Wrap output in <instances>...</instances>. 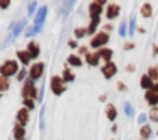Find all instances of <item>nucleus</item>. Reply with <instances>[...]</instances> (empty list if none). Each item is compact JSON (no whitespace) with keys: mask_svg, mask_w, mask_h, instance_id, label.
Wrapping results in <instances>:
<instances>
[{"mask_svg":"<svg viewBox=\"0 0 158 140\" xmlns=\"http://www.w3.org/2000/svg\"><path fill=\"white\" fill-rule=\"evenodd\" d=\"M124 111H126V115H127V116H133V115H134L133 106H131L129 102H126V104H124Z\"/></svg>","mask_w":158,"mask_h":140,"instance_id":"nucleus-29","label":"nucleus"},{"mask_svg":"<svg viewBox=\"0 0 158 140\" xmlns=\"http://www.w3.org/2000/svg\"><path fill=\"white\" fill-rule=\"evenodd\" d=\"M19 63L15 60H7L4 63L0 65V75H4V77H12V75H17L19 74Z\"/></svg>","mask_w":158,"mask_h":140,"instance_id":"nucleus-1","label":"nucleus"},{"mask_svg":"<svg viewBox=\"0 0 158 140\" xmlns=\"http://www.w3.org/2000/svg\"><path fill=\"white\" fill-rule=\"evenodd\" d=\"M150 135H151V128L148 125H144L143 128H141V137H143V138H148Z\"/></svg>","mask_w":158,"mask_h":140,"instance_id":"nucleus-24","label":"nucleus"},{"mask_svg":"<svg viewBox=\"0 0 158 140\" xmlns=\"http://www.w3.org/2000/svg\"><path fill=\"white\" fill-rule=\"evenodd\" d=\"M68 63L73 65V67H80V65H82V60H80L77 55H70V56H68Z\"/></svg>","mask_w":158,"mask_h":140,"instance_id":"nucleus-21","label":"nucleus"},{"mask_svg":"<svg viewBox=\"0 0 158 140\" xmlns=\"http://www.w3.org/2000/svg\"><path fill=\"white\" fill-rule=\"evenodd\" d=\"M24 77H26V70H24V68H21L19 74H17V79H19V80H24Z\"/></svg>","mask_w":158,"mask_h":140,"instance_id":"nucleus-33","label":"nucleus"},{"mask_svg":"<svg viewBox=\"0 0 158 140\" xmlns=\"http://www.w3.org/2000/svg\"><path fill=\"white\" fill-rule=\"evenodd\" d=\"M9 5H10V2H9V0H2V2H0V9H7Z\"/></svg>","mask_w":158,"mask_h":140,"instance_id":"nucleus-34","label":"nucleus"},{"mask_svg":"<svg viewBox=\"0 0 158 140\" xmlns=\"http://www.w3.org/2000/svg\"><path fill=\"white\" fill-rule=\"evenodd\" d=\"M78 51H80V55H85V58H87V55H89V51H87V48H85V46H82Z\"/></svg>","mask_w":158,"mask_h":140,"instance_id":"nucleus-35","label":"nucleus"},{"mask_svg":"<svg viewBox=\"0 0 158 140\" xmlns=\"http://www.w3.org/2000/svg\"><path fill=\"white\" fill-rule=\"evenodd\" d=\"M99 53H89L87 55V63L92 65V67H95V65H99Z\"/></svg>","mask_w":158,"mask_h":140,"instance_id":"nucleus-15","label":"nucleus"},{"mask_svg":"<svg viewBox=\"0 0 158 140\" xmlns=\"http://www.w3.org/2000/svg\"><path fill=\"white\" fill-rule=\"evenodd\" d=\"M9 87H10V82H9V79L4 77V75H0V92L7 91Z\"/></svg>","mask_w":158,"mask_h":140,"instance_id":"nucleus-18","label":"nucleus"},{"mask_svg":"<svg viewBox=\"0 0 158 140\" xmlns=\"http://www.w3.org/2000/svg\"><path fill=\"white\" fill-rule=\"evenodd\" d=\"M34 99H24V108L26 109H34Z\"/></svg>","mask_w":158,"mask_h":140,"instance_id":"nucleus-25","label":"nucleus"},{"mask_svg":"<svg viewBox=\"0 0 158 140\" xmlns=\"http://www.w3.org/2000/svg\"><path fill=\"white\" fill-rule=\"evenodd\" d=\"M116 116H117L116 108H114L112 104H109V106H107V118H109L110 121H114V120H116Z\"/></svg>","mask_w":158,"mask_h":140,"instance_id":"nucleus-20","label":"nucleus"},{"mask_svg":"<svg viewBox=\"0 0 158 140\" xmlns=\"http://www.w3.org/2000/svg\"><path fill=\"white\" fill-rule=\"evenodd\" d=\"M27 26V20L26 19H22V20H19L17 24H15V26H12V38H17L19 34L22 33V31H24V27Z\"/></svg>","mask_w":158,"mask_h":140,"instance_id":"nucleus-9","label":"nucleus"},{"mask_svg":"<svg viewBox=\"0 0 158 140\" xmlns=\"http://www.w3.org/2000/svg\"><path fill=\"white\" fill-rule=\"evenodd\" d=\"M17 58H19V61L24 63V65H27L29 61H31V55H29L27 50H19L17 51Z\"/></svg>","mask_w":158,"mask_h":140,"instance_id":"nucleus-12","label":"nucleus"},{"mask_svg":"<svg viewBox=\"0 0 158 140\" xmlns=\"http://www.w3.org/2000/svg\"><path fill=\"white\" fill-rule=\"evenodd\" d=\"M155 53H158V46H156V48H155Z\"/></svg>","mask_w":158,"mask_h":140,"instance_id":"nucleus-40","label":"nucleus"},{"mask_svg":"<svg viewBox=\"0 0 158 140\" xmlns=\"http://www.w3.org/2000/svg\"><path fill=\"white\" fill-rule=\"evenodd\" d=\"M146 101L150 102L151 106H156L158 104V92L156 91H153V89H150V91H146Z\"/></svg>","mask_w":158,"mask_h":140,"instance_id":"nucleus-11","label":"nucleus"},{"mask_svg":"<svg viewBox=\"0 0 158 140\" xmlns=\"http://www.w3.org/2000/svg\"><path fill=\"white\" fill-rule=\"evenodd\" d=\"M126 27H127V24H126V20H123V22H121V29H119V34H121V36H126ZM127 33H129V31H127Z\"/></svg>","mask_w":158,"mask_h":140,"instance_id":"nucleus-28","label":"nucleus"},{"mask_svg":"<svg viewBox=\"0 0 158 140\" xmlns=\"http://www.w3.org/2000/svg\"><path fill=\"white\" fill-rule=\"evenodd\" d=\"M43 72H44V63L38 61V63H34L31 67V70H29V79H31V80H38V79H41Z\"/></svg>","mask_w":158,"mask_h":140,"instance_id":"nucleus-5","label":"nucleus"},{"mask_svg":"<svg viewBox=\"0 0 158 140\" xmlns=\"http://www.w3.org/2000/svg\"><path fill=\"white\" fill-rule=\"evenodd\" d=\"M107 41H109V34L104 31V33H99V34H95V36L92 38V41H90V46H92V48H99V46H104Z\"/></svg>","mask_w":158,"mask_h":140,"instance_id":"nucleus-4","label":"nucleus"},{"mask_svg":"<svg viewBox=\"0 0 158 140\" xmlns=\"http://www.w3.org/2000/svg\"><path fill=\"white\" fill-rule=\"evenodd\" d=\"M87 34V29H83V27H78V29H75V36L77 38H82Z\"/></svg>","mask_w":158,"mask_h":140,"instance_id":"nucleus-31","label":"nucleus"},{"mask_svg":"<svg viewBox=\"0 0 158 140\" xmlns=\"http://www.w3.org/2000/svg\"><path fill=\"white\" fill-rule=\"evenodd\" d=\"M24 137H26L24 126H21V125L17 123V125L14 126V138H15V140H24Z\"/></svg>","mask_w":158,"mask_h":140,"instance_id":"nucleus-13","label":"nucleus"},{"mask_svg":"<svg viewBox=\"0 0 158 140\" xmlns=\"http://www.w3.org/2000/svg\"><path fill=\"white\" fill-rule=\"evenodd\" d=\"M99 53V56L100 58H104V60H107V63H109V60H110V56H112V50H107V48H102V50H99L97 51Z\"/></svg>","mask_w":158,"mask_h":140,"instance_id":"nucleus-17","label":"nucleus"},{"mask_svg":"<svg viewBox=\"0 0 158 140\" xmlns=\"http://www.w3.org/2000/svg\"><path fill=\"white\" fill-rule=\"evenodd\" d=\"M22 97L24 99H36L39 97L38 96V91H36V85H34V80L27 79L22 85Z\"/></svg>","mask_w":158,"mask_h":140,"instance_id":"nucleus-2","label":"nucleus"},{"mask_svg":"<svg viewBox=\"0 0 158 140\" xmlns=\"http://www.w3.org/2000/svg\"><path fill=\"white\" fill-rule=\"evenodd\" d=\"M39 31H41V29H39V27H29V29H26V36H34V34L36 33H39Z\"/></svg>","mask_w":158,"mask_h":140,"instance_id":"nucleus-27","label":"nucleus"},{"mask_svg":"<svg viewBox=\"0 0 158 140\" xmlns=\"http://www.w3.org/2000/svg\"><path fill=\"white\" fill-rule=\"evenodd\" d=\"M104 27H106V33H109V31L112 29V26H110V24H107V26H104Z\"/></svg>","mask_w":158,"mask_h":140,"instance_id":"nucleus-38","label":"nucleus"},{"mask_svg":"<svg viewBox=\"0 0 158 140\" xmlns=\"http://www.w3.org/2000/svg\"><path fill=\"white\" fill-rule=\"evenodd\" d=\"M138 121H139V123H144V121H146V115H139V118H138Z\"/></svg>","mask_w":158,"mask_h":140,"instance_id":"nucleus-36","label":"nucleus"},{"mask_svg":"<svg viewBox=\"0 0 158 140\" xmlns=\"http://www.w3.org/2000/svg\"><path fill=\"white\" fill-rule=\"evenodd\" d=\"M153 91H156V92H158V84H155V85H153Z\"/></svg>","mask_w":158,"mask_h":140,"instance_id":"nucleus-39","label":"nucleus"},{"mask_svg":"<svg viewBox=\"0 0 158 140\" xmlns=\"http://www.w3.org/2000/svg\"><path fill=\"white\" fill-rule=\"evenodd\" d=\"M116 72H117V67L114 63H110V61L102 67V74H104V77H106V79H110L114 74H116Z\"/></svg>","mask_w":158,"mask_h":140,"instance_id":"nucleus-8","label":"nucleus"},{"mask_svg":"<svg viewBox=\"0 0 158 140\" xmlns=\"http://www.w3.org/2000/svg\"><path fill=\"white\" fill-rule=\"evenodd\" d=\"M153 80H151L150 77H148V75H143V77H141V87H144V89H148V91H150V89H153Z\"/></svg>","mask_w":158,"mask_h":140,"instance_id":"nucleus-16","label":"nucleus"},{"mask_svg":"<svg viewBox=\"0 0 158 140\" xmlns=\"http://www.w3.org/2000/svg\"><path fill=\"white\" fill-rule=\"evenodd\" d=\"M29 121V109H26V108H22V109H19L17 111V123L21 126H26V123Z\"/></svg>","mask_w":158,"mask_h":140,"instance_id":"nucleus-7","label":"nucleus"},{"mask_svg":"<svg viewBox=\"0 0 158 140\" xmlns=\"http://www.w3.org/2000/svg\"><path fill=\"white\" fill-rule=\"evenodd\" d=\"M27 51H29V55H31V58H38L39 56V44L36 43V41H29Z\"/></svg>","mask_w":158,"mask_h":140,"instance_id":"nucleus-10","label":"nucleus"},{"mask_svg":"<svg viewBox=\"0 0 158 140\" xmlns=\"http://www.w3.org/2000/svg\"><path fill=\"white\" fill-rule=\"evenodd\" d=\"M65 89H66L65 80H63L61 77H58V75H53L51 77V91L55 92L56 96H60V94L65 92Z\"/></svg>","mask_w":158,"mask_h":140,"instance_id":"nucleus-3","label":"nucleus"},{"mask_svg":"<svg viewBox=\"0 0 158 140\" xmlns=\"http://www.w3.org/2000/svg\"><path fill=\"white\" fill-rule=\"evenodd\" d=\"M63 80H65V82H72L73 80V79H75V75H73L72 74V70H70V68H65V72H63Z\"/></svg>","mask_w":158,"mask_h":140,"instance_id":"nucleus-22","label":"nucleus"},{"mask_svg":"<svg viewBox=\"0 0 158 140\" xmlns=\"http://www.w3.org/2000/svg\"><path fill=\"white\" fill-rule=\"evenodd\" d=\"M148 77H150L153 82L156 80V79H158V67H151L150 70H148Z\"/></svg>","mask_w":158,"mask_h":140,"instance_id":"nucleus-23","label":"nucleus"},{"mask_svg":"<svg viewBox=\"0 0 158 140\" xmlns=\"http://www.w3.org/2000/svg\"><path fill=\"white\" fill-rule=\"evenodd\" d=\"M68 44H70V46H72V48H77V41H73V39H72V41H70V43H68Z\"/></svg>","mask_w":158,"mask_h":140,"instance_id":"nucleus-37","label":"nucleus"},{"mask_svg":"<svg viewBox=\"0 0 158 140\" xmlns=\"http://www.w3.org/2000/svg\"><path fill=\"white\" fill-rule=\"evenodd\" d=\"M151 14H153V9H151L150 3H144L143 7H141V16L143 17H150Z\"/></svg>","mask_w":158,"mask_h":140,"instance_id":"nucleus-19","label":"nucleus"},{"mask_svg":"<svg viewBox=\"0 0 158 140\" xmlns=\"http://www.w3.org/2000/svg\"><path fill=\"white\" fill-rule=\"evenodd\" d=\"M117 14H119V5H117V3H110V5L107 7L106 16L109 17V19H114V17H117Z\"/></svg>","mask_w":158,"mask_h":140,"instance_id":"nucleus-14","label":"nucleus"},{"mask_svg":"<svg viewBox=\"0 0 158 140\" xmlns=\"http://www.w3.org/2000/svg\"><path fill=\"white\" fill-rule=\"evenodd\" d=\"M36 9H38V3H36V2H32V3H29V16H34V12H36Z\"/></svg>","mask_w":158,"mask_h":140,"instance_id":"nucleus-32","label":"nucleus"},{"mask_svg":"<svg viewBox=\"0 0 158 140\" xmlns=\"http://www.w3.org/2000/svg\"><path fill=\"white\" fill-rule=\"evenodd\" d=\"M46 14H48V7L46 5L39 7L38 14L34 16V26L36 27H39V29L43 27V24H44V20H46Z\"/></svg>","mask_w":158,"mask_h":140,"instance_id":"nucleus-6","label":"nucleus"},{"mask_svg":"<svg viewBox=\"0 0 158 140\" xmlns=\"http://www.w3.org/2000/svg\"><path fill=\"white\" fill-rule=\"evenodd\" d=\"M150 118L153 120V121H158V108L155 106V108H151V111H150Z\"/></svg>","mask_w":158,"mask_h":140,"instance_id":"nucleus-26","label":"nucleus"},{"mask_svg":"<svg viewBox=\"0 0 158 140\" xmlns=\"http://www.w3.org/2000/svg\"><path fill=\"white\" fill-rule=\"evenodd\" d=\"M134 22H136V17L131 16V19H129V34L134 33V27H136V26H134Z\"/></svg>","mask_w":158,"mask_h":140,"instance_id":"nucleus-30","label":"nucleus"}]
</instances>
